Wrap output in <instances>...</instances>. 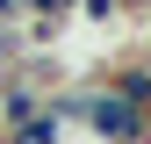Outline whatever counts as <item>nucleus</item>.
Here are the masks:
<instances>
[{
	"label": "nucleus",
	"instance_id": "nucleus-5",
	"mask_svg": "<svg viewBox=\"0 0 151 144\" xmlns=\"http://www.w3.org/2000/svg\"><path fill=\"white\" fill-rule=\"evenodd\" d=\"M0 22H14V0H0Z\"/></svg>",
	"mask_w": 151,
	"mask_h": 144
},
{
	"label": "nucleus",
	"instance_id": "nucleus-6",
	"mask_svg": "<svg viewBox=\"0 0 151 144\" xmlns=\"http://www.w3.org/2000/svg\"><path fill=\"white\" fill-rule=\"evenodd\" d=\"M129 7H151V0H122V14H129Z\"/></svg>",
	"mask_w": 151,
	"mask_h": 144
},
{
	"label": "nucleus",
	"instance_id": "nucleus-4",
	"mask_svg": "<svg viewBox=\"0 0 151 144\" xmlns=\"http://www.w3.org/2000/svg\"><path fill=\"white\" fill-rule=\"evenodd\" d=\"M79 14H86L93 29H108V22H115V14H122V0H79Z\"/></svg>",
	"mask_w": 151,
	"mask_h": 144
},
{
	"label": "nucleus",
	"instance_id": "nucleus-3",
	"mask_svg": "<svg viewBox=\"0 0 151 144\" xmlns=\"http://www.w3.org/2000/svg\"><path fill=\"white\" fill-rule=\"evenodd\" d=\"M108 86H115V94H129L137 108H151V58H137V65H122V72H108Z\"/></svg>",
	"mask_w": 151,
	"mask_h": 144
},
{
	"label": "nucleus",
	"instance_id": "nucleus-2",
	"mask_svg": "<svg viewBox=\"0 0 151 144\" xmlns=\"http://www.w3.org/2000/svg\"><path fill=\"white\" fill-rule=\"evenodd\" d=\"M58 137H65V122L50 115V108H36V115H22V122L0 130V144H58Z\"/></svg>",
	"mask_w": 151,
	"mask_h": 144
},
{
	"label": "nucleus",
	"instance_id": "nucleus-1",
	"mask_svg": "<svg viewBox=\"0 0 151 144\" xmlns=\"http://www.w3.org/2000/svg\"><path fill=\"white\" fill-rule=\"evenodd\" d=\"M79 130H86L93 144H151V108H137L129 94H115L108 79H86Z\"/></svg>",
	"mask_w": 151,
	"mask_h": 144
}]
</instances>
